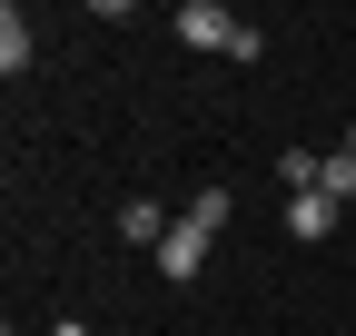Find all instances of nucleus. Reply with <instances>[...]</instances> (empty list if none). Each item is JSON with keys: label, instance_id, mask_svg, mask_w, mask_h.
I'll return each mask as SVG.
<instances>
[{"label": "nucleus", "instance_id": "nucleus-1", "mask_svg": "<svg viewBox=\"0 0 356 336\" xmlns=\"http://www.w3.org/2000/svg\"><path fill=\"white\" fill-rule=\"evenodd\" d=\"M238 10L228 0H178V50H238Z\"/></svg>", "mask_w": 356, "mask_h": 336}, {"label": "nucleus", "instance_id": "nucleus-2", "mask_svg": "<svg viewBox=\"0 0 356 336\" xmlns=\"http://www.w3.org/2000/svg\"><path fill=\"white\" fill-rule=\"evenodd\" d=\"M208 247H218V237H208V228H198V218H178V228H168V237H159V258H149V267H159V277H168V287H188V277H198V267H208Z\"/></svg>", "mask_w": 356, "mask_h": 336}, {"label": "nucleus", "instance_id": "nucleus-3", "mask_svg": "<svg viewBox=\"0 0 356 336\" xmlns=\"http://www.w3.org/2000/svg\"><path fill=\"white\" fill-rule=\"evenodd\" d=\"M168 228H178V218H168L159 198H129V208H119V237H129V247H149V258H159V237H168Z\"/></svg>", "mask_w": 356, "mask_h": 336}, {"label": "nucleus", "instance_id": "nucleus-4", "mask_svg": "<svg viewBox=\"0 0 356 336\" xmlns=\"http://www.w3.org/2000/svg\"><path fill=\"white\" fill-rule=\"evenodd\" d=\"M337 208H346V198H327V188L287 198V237H337Z\"/></svg>", "mask_w": 356, "mask_h": 336}, {"label": "nucleus", "instance_id": "nucleus-5", "mask_svg": "<svg viewBox=\"0 0 356 336\" xmlns=\"http://www.w3.org/2000/svg\"><path fill=\"white\" fill-rule=\"evenodd\" d=\"M228 208H238L228 188H188V198H178V218H198V228L218 237V228H228Z\"/></svg>", "mask_w": 356, "mask_h": 336}, {"label": "nucleus", "instance_id": "nucleus-6", "mask_svg": "<svg viewBox=\"0 0 356 336\" xmlns=\"http://www.w3.org/2000/svg\"><path fill=\"white\" fill-rule=\"evenodd\" d=\"M30 50H40V40H30V20H20V10H0V69L20 79V69H30Z\"/></svg>", "mask_w": 356, "mask_h": 336}, {"label": "nucleus", "instance_id": "nucleus-7", "mask_svg": "<svg viewBox=\"0 0 356 336\" xmlns=\"http://www.w3.org/2000/svg\"><path fill=\"white\" fill-rule=\"evenodd\" d=\"M277 178H287V188L307 198V188H317V178H327V158H317V149H277Z\"/></svg>", "mask_w": 356, "mask_h": 336}, {"label": "nucleus", "instance_id": "nucleus-8", "mask_svg": "<svg viewBox=\"0 0 356 336\" xmlns=\"http://www.w3.org/2000/svg\"><path fill=\"white\" fill-rule=\"evenodd\" d=\"M317 188H327V198H346V188H356V158H346V149H327V178H317Z\"/></svg>", "mask_w": 356, "mask_h": 336}, {"label": "nucleus", "instance_id": "nucleus-9", "mask_svg": "<svg viewBox=\"0 0 356 336\" xmlns=\"http://www.w3.org/2000/svg\"><path fill=\"white\" fill-rule=\"evenodd\" d=\"M50 336H89V326H79V317H60V326H50Z\"/></svg>", "mask_w": 356, "mask_h": 336}, {"label": "nucleus", "instance_id": "nucleus-10", "mask_svg": "<svg viewBox=\"0 0 356 336\" xmlns=\"http://www.w3.org/2000/svg\"><path fill=\"white\" fill-rule=\"evenodd\" d=\"M337 149H346V158H356V129H346V139H337Z\"/></svg>", "mask_w": 356, "mask_h": 336}]
</instances>
